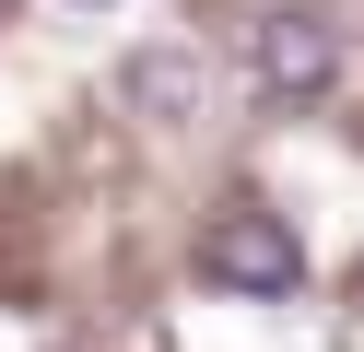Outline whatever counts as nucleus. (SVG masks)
<instances>
[{
	"label": "nucleus",
	"mask_w": 364,
	"mask_h": 352,
	"mask_svg": "<svg viewBox=\"0 0 364 352\" xmlns=\"http://www.w3.org/2000/svg\"><path fill=\"white\" fill-rule=\"evenodd\" d=\"M200 282H223V294H294V282H306V247H294L282 211L223 200L212 223H200Z\"/></svg>",
	"instance_id": "obj_1"
},
{
	"label": "nucleus",
	"mask_w": 364,
	"mask_h": 352,
	"mask_svg": "<svg viewBox=\"0 0 364 352\" xmlns=\"http://www.w3.org/2000/svg\"><path fill=\"white\" fill-rule=\"evenodd\" d=\"M247 70H259L270 106H306V94H329V82H341V36H329L317 12H270L259 36H247Z\"/></svg>",
	"instance_id": "obj_2"
},
{
	"label": "nucleus",
	"mask_w": 364,
	"mask_h": 352,
	"mask_svg": "<svg viewBox=\"0 0 364 352\" xmlns=\"http://www.w3.org/2000/svg\"><path fill=\"white\" fill-rule=\"evenodd\" d=\"M118 94H129V106L153 117V129H188L212 82H200V59H188V47H141V59L118 70Z\"/></svg>",
	"instance_id": "obj_3"
},
{
	"label": "nucleus",
	"mask_w": 364,
	"mask_h": 352,
	"mask_svg": "<svg viewBox=\"0 0 364 352\" xmlns=\"http://www.w3.org/2000/svg\"><path fill=\"white\" fill-rule=\"evenodd\" d=\"M0 23H12V0H0Z\"/></svg>",
	"instance_id": "obj_4"
}]
</instances>
